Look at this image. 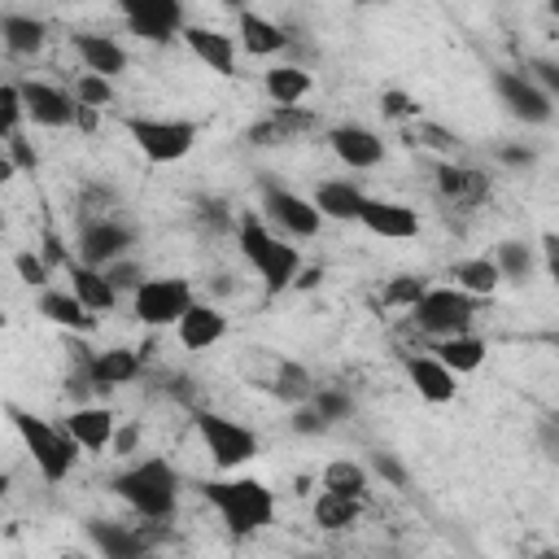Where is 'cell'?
Here are the masks:
<instances>
[{
  "instance_id": "52a82bcc",
  "label": "cell",
  "mask_w": 559,
  "mask_h": 559,
  "mask_svg": "<svg viewBox=\"0 0 559 559\" xmlns=\"http://www.w3.org/2000/svg\"><path fill=\"white\" fill-rule=\"evenodd\" d=\"M197 437L210 454V463L227 476V472H240L245 463L258 459V432L245 428L240 419L231 415H218V411H197Z\"/></svg>"
},
{
  "instance_id": "44dd1931",
  "label": "cell",
  "mask_w": 559,
  "mask_h": 559,
  "mask_svg": "<svg viewBox=\"0 0 559 559\" xmlns=\"http://www.w3.org/2000/svg\"><path fill=\"white\" fill-rule=\"evenodd\" d=\"M223 336H227V314H223L218 306H210V301H192L188 314L175 323V341H179L183 349H192V354L214 349Z\"/></svg>"
},
{
  "instance_id": "7c38bea8",
  "label": "cell",
  "mask_w": 559,
  "mask_h": 559,
  "mask_svg": "<svg viewBox=\"0 0 559 559\" xmlns=\"http://www.w3.org/2000/svg\"><path fill=\"white\" fill-rule=\"evenodd\" d=\"M22 105H26V118L35 127H48V131H61V127H74L79 122V100L74 92L48 83V79H22Z\"/></svg>"
},
{
  "instance_id": "d590c367",
  "label": "cell",
  "mask_w": 559,
  "mask_h": 559,
  "mask_svg": "<svg viewBox=\"0 0 559 559\" xmlns=\"http://www.w3.org/2000/svg\"><path fill=\"white\" fill-rule=\"evenodd\" d=\"M323 489L328 493H341V498H367V489H371V472L358 463V459H332L328 467H323Z\"/></svg>"
},
{
  "instance_id": "ee69618b",
  "label": "cell",
  "mask_w": 559,
  "mask_h": 559,
  "mask_svg": "<svg viewBox=\"0 0 559 559\" xmlns=\"http://www.w3.org/2000/svg\"><path fill=\"white\" fill-rule=\"evenodd\" d=\"M105 275H109V284H114L118 293H122V288H131V293H135V288L148 280V275H144V271L131 262V258H118V262H109V266H105Z\"/></svg>"
},
{
  "instance_id": "db71d44e",
  "label": "cell",
  "mask_w": 559,
  "mask_h": 559,
  "mask_svg": "<svg viewBox=\"0 0 559 559\" xmlns=\"http://www.w3.org/2000/svg\"><path fill=\"white\" fill-rule=\"evenodd\" d=\"M57 559H92V555H87V550H79V546H66Z\"/></svg>"
},
{
  "instance_id": "f5cc1de1",
  "label": "cell",
  "mask_w": 559,
  "mask_h": 559,
  "mask_svg": "<svg viewBox=\"0 0 559 559\" xmlns=\"http://www.w3.org/2000/svg\"><path fill=\"white\" fill-rule=\"evenodd\" d=\"M314 284H319V266H301V275H297L293 288H314Z\"/></svg>"
},
{
  "instance_id": "f1b7e54d",
  "label": "cell",
  "mask_w": 559,
  "mask_h": 559,
  "mask_svg": "<svg viewBox=\"0 0 559 559\" xmlns=\"http://www.w3.org/2000/svg\"><path fill=\"white\" fill-rule=\"evenodd\" d=\"M262 92H266L271 109H293V105H301L314 92V79L301 66H271L262 74Z\"/></svg>"
},
{
  "instance_id": "5bb4252c",
  "label": "cell",
  "mask_w": 559,
  "mask_h": 559,
  "mask_svg": "<svg viewBox=\"0 0 559 559\" xmlns=\"http://www.w3.org/2000/svg\"><path fill=\"white\" fill-rule=\"evenodd\" d=\"M328 148L336 153L341 166L349 170H376L384 162V140L362 127V122H341V127H328Z\"/></svg>"
},
{
  "instance_id": "c3c4849f",
  "label": "cell",
  "mask_w": 559,
  "mask_h": 559,
  "mask_svg": "<svg viewBox=\"0 0 559 559\" xmlns=\"http://www.w3.org/2000/svg\"><path fill=\"white\" fill-rule=\"evenodd\" d=\"M328 428V419L306 402V406H293V432H301V437H310V432H323Z\"/></svg>"
},
{
  "instance_id": "2e32d148",
  "label": "cell",
  "mask_w": 559,
  "mask_h": 559,
  "mask_svg": "<svg viewBox=\"0 0 559 559\" xmlns=\"http://www.w3.org/2000/svg\"><path fill=\"white\" fill-rule=\"evenodd\" d=\"M61 428L74 437L79 450H87V454H105V450H114L118 415H114L109 406H100V402H83V406H74V411L61 419Z\"/></svg>"
},
{
  "instance_id": "8992f818",
  "label": "cell",
  "mask_w": 559,
  "mask_h": 559,
  "mask_svg": "<svg viewBox=\"0 0 559 559\" xmlns=\"http://www.w3.org/2000/svg\"><path fill=\"white\" fill-rule=\"evenodd\" d=\"M476 310H480V297H472V293H463V288H454V284H432V288L419 297V306L411 310V323H415L424 336L445 341V336L467 332L472 319H476Z\"/></svg>"
},
{
  "instance_id": "f907efd6",
  "label": "cell",
  "mask_w": 559,
  "mask_h": 559,
  "mask_svg": "<svg viewBox=\"0 0 559 559\" xmlns=\"http://www.w3.org/2000/svg\"><path fill=\"white\" fill-rule=\"evenodd\" d=\"M498 157L507 166H533V148H498Z\"/></svg>"
},
{
  "instance_id": "9f6ffc18",
  "label": "cell",
  "mask_w": 559,
  "mask_h": 559,
  "mask_svg": "<svg viewBox=\"0 0 559 559\" xmlns=\"http://www.w3.org/2000/svg\"><path fill=\"white\" fill-rule=\"evenodd\" d=\"M550 17H559V0H555V4H550Z\"/></svg>"
},
{
  "instance_id": "f6af8a7d",
  "label": "cell",
  "mask_w": 559,
  "mask_h": 559,
  "mask_svg": "<svg viewBox=\"0 0 559 559\" xmlns=\"http://www.w3.org/2000/svg\"><path fill=\"white\" fill-rule=\"evenodd\" d=\"M310 406H314V411H319V415L332 424V419H341V415L349 411V397H345V393H332V389H319Z\"/></svg>"
},
{
  "instance_id": "8d00e7d4",
  "label": "cell",
  "mask_w": 559,
  "mask_h": 559,
  "mask_svg": "<svg viewBox=\"0 0 559 559\" xmlns=\"http://www.w3.org/2000/svg\"><path fill=\"white\" fill-rule=\"evenodd\" d=\"M493 262H498V271H502V280H511V284H524V280H533V271H537V253H533V245H524V240H498V249L489 253Z\"/></svg>"
},
{
  "instance_id": "277c9868",
  "label": "cell",
  "mask_w": 559,
  "mask_h": 559,
  "mask_svg": "<svg viewBox=\"0 0 559 559\" xmlns=\"http://www.w3.org/2000/svg\"><path fill=\"white\" fill-rule=\"evenodd\" d=\"M4 411H9V419H13V428H17V437H22V445H26L31 463H35V472H39L48 485H61V480L74 472V463H79L74 437H70L61 424L35 419L31 411H22V406H13V402H9Z\"/></svg>"
},
{
  "instance_id": "836d02e7",
  "label": "cell",
  "mask_w": 559,
  "mask_h": 559,
  "mask_svg": "<svg viewBox=\"0 0 559 559\" xmlns=\"http://www.w3.org/2000/svg\"><path fill=\"white\" fill-rule=\"evenodd\" d=\"M310 515H314V528H323V533H345V528H354V524H358L362 502H358V498H341V493L319 489V498H314Z\"/></svg>"
},
{
  "instance_id": "b9f144b4",
  "label": "cell",
  "mask_w": 559,
  "mask_h": 559,
  "mask_svg": "<svg viewBox=\"0 0 559 559\" xmlns=\"http://www.w3.org/2000/svg\"><path fill=\"white\" fill-rule=\"evenodd\" d=\"M13 271H17L22 284H31V288H48V258H44V253H35V249L13 253Z\"/></svg>"
},
{
  "instance_id": "3957f363",
  "label": "cell",
  "mask_w": 559,
  "mask_h": 559,
  "mask_svg": "<svg viewBox=\"0 0 559 559\" xmlns=\"http://www.w3.org/2000/svg\"><path fill=\"white\" fill-rule=\"evenodd\" d=\"M236 245H240V258L253 266V275L266 284V293H284V288L297 284V275H301L297 245L280 240V231H271L262 218H240L236 223Z\"/></svg>"
},
{
  "instance_id": "cb8c5ba5",
  "label": "cell",
  "mask_w": 559,
  "mask_h": 559,
  "mask_svg": "<svg viewBox=\"0 0 559 559\" xmlns=\"http://www.w3.org/2000/svg\"><path fill=\"white\" fill-rule=\"evenodd\" d=\"M87 537L96 542V550L105 555V559H144L148 555V542H153V533L140 524H109V520H92L87 524Z\"/></svg>"
},
{
  "instance_id": "816d5d0a",
  "label": "cell",
  "mask_w": 559,
  "mask_h": 559,
  "mask_svg": "<svg viewBox=\"0 0 559 559\" xmlns=\"http://www.w3.org/2000/svg\"><path fill=\"white\" fill-rule=\"evenodd\" d=\"M135 445V424H127V428H118V437H114V454H127Z\"/></svg>"
},
{
  "instance_id": "60d3db41",
  "label": "cell",
  "mask_w": 559,
  "mask_h": 559,
  "mask_svg": "<svg viewBox=\"0 0 559 559\" xmlns=\"http://www.w3.org/2000/svg\"><path fill=\"white\" fill-rule=\"evenodd\" d=\"M380 114H384V118H397V122H415V118H424L419 105H415V96L402 92V87H384V92H380Z\"/></svg>"
},
{
  "instance_id": "e0dca14e",
  "label": "cell",
  "mask_w": 559,
  "mask_h": 559,
  "mask_svg": "<svg viewBox=\"0 0 559 559\" xmlns=\"http://www.w3.org/2000/svg\"><path fill=\"white\" fill-rule=\"evenodd\" d=\"M314 127H319V114L306 109V105H293V109H271L266 118H258V122L245 131V140H249L253 148H266V144L301 140V135H310Z\"/></svg>"
},
{
  "instance_id": "30bf717a",
  "label": "cell",
  "mask_w": 559,
  "mask_h": 559,
  "mask_svg": "<svg viewBox=\"0 0 559 559\" xmlns=\"http://www.w3.org/2000/svg\"><path fill=\"white\" fill-rule=\"evenodd\" d=\"M493 92L502 100V109L528 127H542L555 118V100L533 83V74L524 70H493Z\"/></svg>"
},
{
  "instance_id": "5b68a950",
  "label": "cell",
  "mask_w": 559,
  "mask_h": 559,
  "mask_svg": "<svg viewBox=\"0 0 559 559\" xmlns=\"http://www.w3.org/2000/svg\"><path fill=\"white\" fill-rule=\"evenodd\" d=\"M127 135L131 144L153 162V166H170L183 162L197 148L201 127L192 118H148V114H131L127 118Z\"/></svg>"
},
{
  "instance_id": "ac0fdd59",
  "label": "cell",
  "mask_w": 559,
  "mask_h": 559,
  "mask_svg": "<svg viewBox=\"0 0 559 559\" xmlns=\"http://www.w3.org/2000/svg\"><path fill=\"white\" fill-rule=\"evenodd\" d=\"M183 48H188L205 70H214V74H223V79L236 74V52H240L236 35H227V31H218V26H192V22H188Z\"/></svg>"
},
{
  "instance_id": "7dc6e473",
  "label": "cell",
  "mask_w": 559,
  "mask_h": 559,
  "mask_svg": "<svg viewBox=\"0 0 559 559\" xmlns=\"http://www.w3.org/2000/svg\"><path fill=\"white\" fill-rule=\"evenodd\" d=\"M542 271L559 288V231H542Z\"/></svg>"
},
{
  "instance_id": "ba28073f",
  "label": "cell",
  "mask_w": 559,
  "mask_h": 559,
  "mask_svg": "<svg viewBox=\"0 0 559 559\" xmlns=\"http://www.w3.org/2000/svg\"><path fill=\"white\" fill-rule=\"evenodd\" d=\"M192 284L183 275H148L135 293H131V314L144 328H175L188 306H192Z\"/></svg>"
},
{
  "instance_id": "4fadbf2b",
  "label": "cell",
  "mask_w": 559,
  "mask_h": 559,
  "mask_svg": "<svg viewBox=\"0 0 559 559\" xmlns=\"http://www.w3.org/2000/svg\"><path fill=\"white\" fill-rule=\"evenodd\" d=\"M127 249H131V227H122L118 218H109V214H100V218H87L83 227H79V262H87V266H109V262H118V258H127Z\"/></svg>"
},
{
  "instance_id": "e575fe53",
  "label": "cell",
  "mask_w": 559,
  "mask_h": 559,
  "mask_svg": "<svg viewBox=\"0 0 559 559\" xmlns=\"http://www.w3.org/2000/svg\"><path fill=\"white\" fill-rule=\"evenodd\" d=\"M402 140H406L411 148H428V153H437V157H445V162L463 148V140H459L450 127L432 122V118H415V122H406V127H402Z\"/></svg>"
},
{
  "instance_id": "484cf974",
  "label": "cell",
  "mask_w": 559,
  "mask_h": 559,
  "mask_svg": "<svg viewBox=\"0 0 559 559\" xmlns=\"http://www.w3.org/2000/svg\"><path fill=\"white\" fill-rule=\"evenodd\" d=\"M66 275H70V293H74L96 319L118 306V288L109 284V275H105L100 266H87V262H79V258H66Z\"/></svg>"
},
{
  "instance_id": "4316f807",
  "label": "cell",
  "mask_w": 559,
  "mask_h": 559,
  "mask_svg": "<svg viewBox=\"0 0 559 559\" xmlns=\"http://www.w3.org/2000/svg\"><path fill=\"white\" fill-rule=\"evenodd\" d=\"M266 393H275L280 402H288V406H306V402H314V393H319V384L310 380V371L301 367V362H293V358H271V371L258 380Z\"/></svg>"
},
{
  "instance_id": "11a10c76",
  "label": "cell",
  "mask_w": 559,
  "mask_h": 559,
  "mask_svg": "<svg viewBox=\"0 0 559 559\" xmlns=\"http://www.w3.org/2000/svg\"><path fill=\"white\" fill-rule=\"evenodd\" d=\"M537 559H559V550H542V555H537Z\"/></svg>"
},
{
  "instance_id": "6da1fadb",
  "label": "cell",
  "mask_w": 559,
  "mask_h": 559,
  "mask_svg": "<svg viewBox=\"0 0 559 559\" xmlns=\"http://www.w3.org/2000/svg\"><path fill=\"white\" fill-rule=\"evenodd\" d=\"M201 498L214 507V515L223 520L231 537H253L275 520V493L266 489V480L245 476V472L201 480Z\"/></svg>"
},
{
  "instance_id": "ffe728a7",
  "label": "cell",
  "mask_w": 559,
  "mask_h": 559,
  "mask_svg": "<svg viewBox=\"0 0 559 559\" xmlns=\"http://www.w3.org/2000/svg\"><path fill=\"white\" fill-rule=\"evenodd\" d=\"M358 223L371 236H380V240H411V236H419V214L406 201H389V197H367Z\"/></svg>"
},
{
  "instance_id": "f35d334b",
  "label": "cell",
  "mask_w": 559,
  "mask_h": 559,
  "mask_svg": "<svg viewBox=\"0 0 559 559\" xmlns=\"http://www.w3.org/2000/svg\"><path fill=\"white\" fill-rule=\"evenodd\" d=\"M70 92H74V100H79L83 109H96V114L114 105V79H100V74H87V70L74 79Z\"/></svg>"
},
{
  "instance_id": "ab89813d",
  "label": "cell",
  "mask_w": 559,
  "mask_h": 559,
  "mask_svg": "<svg viewBox=\"0 0 559 559\" xmlns=\"http://www.w3.org/2000/svg\"><path fill=\"white\" fill-rule=\"evenodd\" d=\"M22 118H26L22 87H17V83H0V135L22 131Z\"/></svg>"
},
{
  "instance_id": "603a6c76",
  "label": "cell",
  "mask_w": 559,
  "mask_h": 559,
  "mask_svg": "<svg viewBox=\"0 0 559 559\" xmlns=\"http://www.w3.org/2000/svg\"><path fill=\"white\" fill-rule=\"evenodd\" d=\"M310 201L323 214V223H358L362 205H367V192L358 183H349V179H319Z\"/></svg>"
},
{
  "instance_id": "bcb514c9",
  "label": "cell",
  "mask_w": 559,
  "mask_h": 559,
  "mask_svg": "<svg viewBox=\"0 0 559 559\" xmlns=\"http://www.w3.org/2000/svg\"><path fill=\"white\" fill-rule=\"evenodd\" d=\"M528 70H533V83H537L550 100H559V61H533Z\"/></svg>"
},
{
  "instance_id": "7bdbcfd3",
  "label": "cell",
  "mask_w": 559,
  "mask_h": 559,
  "mask_svg": "<svg viewBox=\"0 0 559 559\" xmlns=\"http://www.w3.org/2000/svg\"><path fill=\"white\" fill-rule=\"evenodd\" d=\"M4 157H9L17 170H26V175H35V166H39V153H35V144H31L22 131L4 135Z\"/></svg>"
},
{
  "instance_id": "83f0119b",
  "label": "cell",
  "mask_w": 559,
  "mask_h": 559,
  "mask_svg": "<svg viewBox=\"0 0 559 559\" xmlns=\"http://www.w3.org/2000/svg\"><path fill=\"white\" fill-rule=\"evenodd\" d=\"M437 192L454 205H480L489 197V175L476 170V166H454V162H441L437 166Z\"/></svg>"
},
{
  "instance_id": "7402d4cb",
  "label": "cell",
  "mask_w": 559,
  "mask_h": 559,
  "mask_svg": "<svg viewBox=\"0 0 559 559\" xmlns=\"http://www.w3.org/2000/svg\"><path fill=\"white\" fill-rule=\"evenodd\" d=\"M83 371H87V384L92 389H122L140 376V354L127 349V345H109V349H96L83 358Z\"/></svg>"
},
{
  "instance_id": "4dcf8cb0",
  "label": "cell",
  "mask_w": 559,
  "mask_h": 559,
  "mask_svg": "<svg viewBox=\"0 0 559 559\" xmlns=\"http://www.w3.org/2000/svg\"><path fill=\"white\" fill-rule=\"evenodd\" d=\"M454 376H472V371H480L485 367V358H489V345L476 336V332H459V336H445V341H432L428 345Z\"/></svg>"
},
{
  "instance_id": "d4e9b609",
  "label": "cell",
  "mask_w": 559,
  "mask_h": 559,
  "mask_svg": "<svg viewBox=\"0 0 559 559\" xmlns=\"http://www.w3.org/2000/svg\"><path fill=\"white\" fill-rule=\"evenodd\" d=\"M236 44L245 48V57H275L288 48V35L280 22H271L258 9H240L236 13Z\"/></svg>"
},
{
  "instance_id": "74e56055",
  "label": "cell",
  "mask_w": 559,
  "mask_h": 559,
  "mask_svg": "<svg viewBox=\"0 0 559 559\" xmlns=\"http://www.w3.org/2000/svg\"><path fill=\"white\" fill-rule=\"evenodd\" d=\"M428 288H432V284H428L424 275H411V271H402V275L384 280V288H380V301H384L389 310H415V306H419V297H424Z\"/></svg>"
},
{
  "instance_id": "7a4b0ae2",
  "label": "cell",
  "mask_w": 559,
  "mask_h": 559,
  "mask_svg": "<svg viewBox=\"0 0 559 559\" xmlns=\"http://www.w3.org/2000/svg\"><path fill=\"white\" fill-rule=\"evenodd\" d=\"M109 489L140 515V520H153V524H166L179 507V472L166 454H148L140 463H127Z\"/></svg>"
},
{
  "instance_id": "8fae6325",
  "label": "cell",
  "mask_w": 559,
  "mask_h": 559,
  "mask_svg": "<svg viewBox=\"0 0 559 559\" xmlns=\"http://www.w3.org/2000/svg\"><path fill=\"white\" fill-rule=\"evenodd\" d=\"M262 214H266V223H275L280 231H288L297 240H314L323 231V214L314 210V201L301 197V192H293V188L266 183L262 188Z\"/></svg>"
},
{
  "instance_id": "9a60e30c",
  "label": "cell",
  "mask_w": 559,
  "mask_h": 559,
  "mask_svg": "<svg viewBox=\"0 0 559 559\" xmlns=\"http://www.w3.org/2000/svg\"><path fill=\"white\" fill-rule=\"evenodd\" d=\"M402 371H406V380H411V389L419 393V402H428V406H445V402H454V393H459V376L428 349V354H406L402 358Z\"/></svg>"
},
{
  "instance_id": "d6986e66",
  "label": "cell",
  "mask_w": 559,
  "mask_h": 559,
  "mask_svg": "<svg viewBox=\"0 0 559 559\" xmlns=\"http://www.w3.org/2000/svg\"><path fill=\"white\" fill-rule=\"evenodd\" d=\"M70 48L79 52L83 70H87V74H100V79H118V74H127V66H131L127 48H122L114 35H100V31H79V35H70Z\"/></svg>"
},
{
  "instance_id": "681fc988",
  "label": "cell",
  "mask_w": 559,
  "mask_h": 559,
  "mask_svg": "<svg viewBox=\"0 0 559 559\" xmlns=\"http://www.w3.org/2000/svg\"><path fill=\"white\" fill-rule=\"evenodd\" d=\"M376 472H380V476H389L393 485H406V472H402V463H397L393 454H376Z\"/></svg>"
},
{
  "instance_id": "9c48e42d",
  "label": "cell",
  "mask_w": 559,
  "mask_h": 559,
  "mask_svg": "<svg viewBox=\"0 0 559 559\" xmlns=\"http://www.w3.org/2000/svg\"><path fill=\"white\" fill-rule=\"evenodd\" d=\"M122 22L144 44H170V39H183L188 31V13L179 0H127Z\"/></svg>"
},
{
  "instance_id": "1f68e13d",
  "label": "cell",
  "mask_w": 559,
  "mask_h": 559,
  "mask_svg": "<svg viewBox=\"0 0 559 559\" xmlns=\"http://www.w3.org/2000/svg\"><path fill=\"white\" fill-rule=\"evenodd\" d=\"M450 280H454V288H463V293H472V297H493L498 293V284H502V271H498V262L489 258V253H476V258H459L454 266H450Z\"/></svg>"
},
{
  "instance_id": "f546056e",
  "label": "cell",
  "mask_w": 559,
  "mask_h": 559,
  "mask_svg": "<svg viewBox=\"0 0 559 559\" xmlns=\"http://www.w3.org/2000/svg\"><path fill=\"white\" fill-rule=\"evenodd\" d=\"M39 314L66 332H92L96 328V314L70 293V288H44L39 293Z\"/></svg>"
},
{
  "instance_id": "d6a6232c",
  "label": "cell",
  "mask_w": 559,
  "mask_h": 559,
  "mask_svg": "<svg viewBox=\"0 0 559 559\" xmlns=\"http://www.w3.org/2000/svg\"><path fill=\"white\" fill-rule=\"evenodd\" d=\"M44 35H48V26L39 22V17H31V13H0V44L13 52V57H35L39 48H44Z\"/></svg>"
}]
</instances>
